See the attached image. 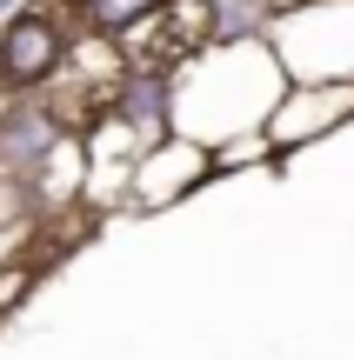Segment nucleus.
Instances as JSON below:
<instances>
[{"label":"nucleus","instance_id":"f03ea898","mask_svg":"<svg viewBox=\"0 0 354 360\" xmlns=\"http://www.w3.org/2000/svg\"><path fill=\"white\" fill-rule=\"evenodd\" d=\"M160 7H167V0H80V13H87L94 34H134V27L154 20Z\"/></svg>","mask_w":354,"mask_h":360},{"label":"nucleus","instance_id":"f257e3e1","mask_svg":"<svg viewBox=\"0 0 354 360\" xmlns=\"http://www.w3.org/2000/svg\"><path fill=\"white\" fill-rule=\"evenodd\" d=\"M61 53H67V27L53 20V7H27L0 34V80L7 87H40L61 67Z\"/></svg>","mask_w":354,"mask_h":360}]
</instances>
